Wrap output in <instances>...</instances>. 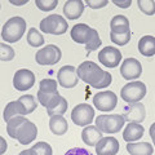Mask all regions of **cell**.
<instances>
[{
  "label": "cell",
  "instance_id": "30bf717a",
  "mask_svg": "<svg viewBox=\"0 0 155 155\" xmlns=\"http://www.w3.org/2000/svg\"><path fill=\"white\" fill-rule=\"evenodd\" d=\"M60 94L57 91V81L53 79H43L39 83V91H38V101L39 104L47 107L49 101L54 96Z\"/></svg>",
  "mask_w": 155,
  "mask_h": 155
},
{
  "label": "cell",
  "instance_id": "44dd1931",
  "mask_svg": "<svg viewBox=\"0 0 155 155\" xmlns=\"http://www.w3.org/2000/svg\"><path fill=\"white\" fill-rule=\"evenodd\" d=\"M81 138L88 146H96L97 142L102 138V132L96 125H87L81 132Z\"/></svg>",
  "mask_w": 155,
  "mask_h": 155
},
{
  "label": "cell",
  "instance_id": "f35d334b",
  "mask_svg": "<svg viewBox=\"0 0 155 155\" xmlns=\"http://www.w3.org/2000/svg\"><path fill=\"white\" fill-rule=\"evenodd\" d=\"M150 137H151V140H153V145L155 146V123H153L151 125H150Z\"/></svg>",
  "mask_w": 155,
  "mask_h": 155
},
{
  "label": "cell",
  "instance_id": "cb8c5ba5",
  "mask_svg": "<svg viewBox=\"0 0 155 155\" xmlns=\"http://www.w3.org/2000/svg\"><path fill=\"white\" fill-rule=\"evenodd\" d=\"M110 28H111V32H115V34H125L130 31L128 18L125 16H122V14L113 17L110 22Z\"/></svg>",
  "mask_w": 155,
  "mask_h": 155
},
{
  "label": "cell",
  "instance_id": "1f68e13d",
  "mask_svg": "<svg viewBox=\"0 0 155 155\" xmlns=\"http://www.w3.org/2000/svg\"><path fill=\"white\" fill-rule=\"evenodd\" d=\"M13 58H14V49L13 48L8 44L0 43V61L8 62V61H12Z\"/></svg>",
  "mask_w": 155,
  "mask_h": 155
},
{
  "label": "cell",
  "instance_id": "277c9868",
  "mask_svg": "<svg viewBox=\"0 0 155 155\" xmlns=\"http://www.w3.org/2000/svg\"><path fill=\"white\" fill-rule=\"evenodd\" d=\"M125 124L124 118L120 114H111V115H98L96 118V127L102 133L114 134L118 133Z\"/></svg>",
  "mask_w": 155,
  "mask_h": 155
},
{
  "label": "cell",
  "instance_id": "4dcf8cb0",
  "mask_svg": "<svg viewBox=\"0 0 155 155\" xmlns=\"http://www.w3.org/2000/svg\"><path fill=\"white\" fill-rule=\"evenodd\" d=\"M26 120L25 116H16V118H12L9 122L7 123V132L9 134V137H12L13 138V136L14 133H16V130L17 128L19 127V124L23 123Z\"/></svg>",
  "mask_w": 155,
  "mask_h": 155
},
{
  "label": "cell",
  "instance_id": "52a82bcc",
  "mask_svg": "<svg viewBox=\"0 0 155 155\" xmlns=\"http://www.w3.org/2000/svg\"><path fill=\"white\" fill-rule=\"evenodd\" d=\"M62 57L61 49L54 44H48L47 47L41 48L39 52H36L35 60L39 65L41 66H52L60 62Z\"/></svg>",
  "mask_w": 155,
  "mask_h": 155
},
{
  "label": "cell",
  "instance_id": "f1b7e54d",
  "mask_svg": "<svg viewBox=\"0 0 155 155\" xmlns=\"http://www.w3.org/2000/svg\"><path fill=\"white\" fill-rule=\"evenodd\" d=\"M137 5L140 11L145 13L146 16H153L155 14V2L154 0H138Z\"/></svg>",
  "mask_w": 155,
  "mask_h": 155
},
{
  "label": "cell",
  "instance_id": "7a4b0ae2",
  "mask_svg": "<svg viewBox=\"0 0 155 155\" xmlns=\"http://www.w3.org/2000/svg\"><path fill=\"white\" fill-rule=\"evenodd\" d=\"M71 39L75 43H79V44H85V51L87 53L94 52L96 49H98V47H101L102 41L98 36V32H97L94 28L89 27L85 23H78L74 27L71 28Z\"/></svg>",
  "mask_w": 155,
  "mask_h": 155
},
{
  "label": "cell",
  "instance_id": "3957f363",
  "mask_svg": "<svg viewBox=\"0 0 155 155\" xmlns=\"http://www.w3.org/2000/svg\"><path fill=\"white\" fill-rule=\"evenodd\" d=\"M26 31V21L22 17H12L4 23L2 38L4 41L16 43L19 41Z\"/></svg>",
  "mask_w": 155,
  "mask_h": 155
},
{
  "label": "cell",
  "instance_id": "9c48e42d",
  "mask_svg": "<svg viewBox=\"0 0 155 155\" xmlns=\"http://www.w3.org/2000/svg\"><path fill=\"white\" fill-rule=\"evenodd\" d=\"M38 136V128L32 122H30L28 119H26L23 123L19 124V127L17 128L16 133H14L13 138L21 145H30Z\"/></svg>",
  "mask_w": 155,
  "mask_h": 155
},
{
  "label": "cell",
  "instance_id": "603a6c76",
  "mask_svg": "<svg viewBox=\"0 0 155 155\" xmlns=\"http://www.w3.org/2000/svg\"><path fill=\"white\" fill-rule=\"evenodd\" d=\"M49 128L52 130V133H54L57 136H62L67 132L69 124H67V120L64 118V115H54V116H51L49 119Z\"/></svg>",
  "mask_w": 155,
  "mask_h": 155
},
{
  "label": "cell",
  "instance_id": "ab89813d",
  "mask_svg": "<svg viewBox=\"0 0 155 155\" xmlns=\"http://www.w3.org/2000/svg\"><path fill=\"white\" fill-rule=\"evenodd\" d=\"M18 155H38V154H36V151H35V150H34V149L31 147V149L23 150V151H21V153H19Z\"/></svg>",
  "mask_w": 155,
  "mask_h": 155
},
{
  "label": "cell",
  "instance_id": "484cf974",
  "mask_svg": "<svg viewBox=\"0 0 155 155\" xmlns=\"http://www.w3.org/2000/svg\"><path fill=\"white\" fill-rule=\"evenodd\" d=\"M129 155H153L154 147L149 142H129L127 145Z\"/></svg>",
  "mask_w": 155,
  "mask_h": 155
},
{
  "label": "cell",
  "instance_id": "2e32d148",
  "mask_svg": "<svg viewBox=\"0 0 155 155\" xmlns=\"http://www.w3.org/2000/svg\"><path fill=\"white\" fill-rule=\"evenodd\" d=\"M57 79H58V84L64 88H74L75 85L79 83V78L76 74V69L74 66H64L58 70L57 74Z\"/></svg>",
  "mask_w": 155,
  "mask_h": 155
},
{
  "label": "cell",
  "instance_id": "d6a6232c",
  "mask_svg": "<svg viewBox=\"0 0 155 155\" xmlns=\"http://www.w3.org/2000/svg\"><path fill=\"white\" fill-rule=\"evenodd\" d=\"M35 5L41 12H49L58 5V0H35Z\"/></svg>",
  "mask_w": 155,
  "mask_h": 155
},
{
  "label": "cell",
  "instance_id": "9a60e30c",
  "mask_svg": "<svg viewBox=\"0 0 155 155\" xmlns=\"http://www.w3.org/2000/svg\"><path fill=\"white\" fill-rule=\"evenodd\" d=\"M122 116L124 118L125 122H128V123L141 124L145 120V116H146V110H145V106L140 102L129 104L128 106L124 107Z\"/></svg>",
  "mask_w": 155,
  "mask_h": 155
},
{
  "label": "cell",
  "instance_id": "8992f818",
  "mask_svg": "<svg viewBox=\"0 0 155 155\" xmlns=\"http://www.w3.org/2000/svg\"><path fill=\"white\" fill-rule=\"evenodd\" d=\"M145 96H146V85H145L142 81L127 83L122 88V91H120V97H122L127 104L140 102Z\"/></svg>",
  "mask_w": 155,
  "mask_h": 155
},
{
  "label": "cell",
  "instance_id": "836d02e7",
  "mask_svg": "<svg viewBox=\"0 0 155 155\" xmlns=\"http://www.w3.org/2000/svg\"><path fill=\"white\" fill-rule=\"evenodd\" d=\"M32 149L36 151L38 155H53V150L51 147L49 143L47 142H36L35 145H32Z\"/></svg>",
  "mask_w": 155,
  "mask_h": 155
},
{
  "label": "cell",
  "instance_id": "f546056e",
  "mask_svg": "<svg viewBox=\"0 0 155 155\" xmlns=\"http://www.w3.org/2000/svg\"><path fill=\"white\" fill-rule=\"evenodd\" d=\"M110 39L111 41L115 43L116 45L123 47L125 44H128L130 40V31L125 32V34H115V32H110Z\"/></svg>",
  "mask_w": 155,
  "mask_h": 155
},
{
  "label": "cell",
  "instance_id": "e575fe53",
  "mask_svg": "<svg viewBox=\"0 0 155 155\" xmlns=\"http://www.w3.org/2000/svg\"><path fill=\"white\" fill-rule=\"evenodd\" d=\"M109 4L107 0H87V5L92 9H100Z\"/></svg>",
  "mask_w": 155,
  "mask_h": 155
},
{
  "label": "cell",
  "instance_id": "d590c367",
  "mask_svg": "<svg viewBox=\"0 0 155 155\" xmlns=\"http://www.w3.org/2000/svg\"><path fill=\"white\" fill-rule=\"evenodd\" d=\"M65 155H93V154L89 153L84 147H74V149H70Z\"/></svg>",
  "mask_w": 155,
  "mask_h": 155
},
{
  "label": "cell",
  "instance_id": "d6986e66",
  "mask_svg": "<svg viewBox=\"0 0 155 155\" xmlns=\"http://www.w3.org/2000/svg\"><path fill=\"white\" fill-rule=\"evenodd\" d=\"M84 12V3L81 0H67L64 5V14L67 19H78Z\"/></svg>",
  "mask_w": 155,
  "mask_h": 155
},
{
  "label": "cell",
  "instance_id": "7c38bea8",
  "mask_svg": "<svg viewBox=\"0 0 155 155\" xmlns=\"http://www.w3.org/2000/svg\"><path fill=\"white\" fill-rule=\"evenodd\" d=\"M35 84V75L27 69H21L16 71L13 76V87L19 92H25L32 88Z\"/></svg>",
  "mask_w": 155,
  "mask_h": 155
},
{
  "label": "cell",
  "instance_id": "74e56055",
  "mask_svg": "<svg viewBox=\"0 0 155 155\" xmlns=\"http://www.w3.org/2000/svg\"><path fill=\"white\" fill-rule=\"evenodd\" d=\"M7 149H8V143H7V141L2 137V136H0V155H3L4 153H5V151H7Z\"/></svg>",
  "mask_w": 155,
  "mask_h": 155
},
{
  "label": "cell",
  "instance_id": "6da1fadb",
  "mask_svg": "<svg viewBox=\"0 0 155 155\" xmlns=\"http://www.w3.org/2000/svg\"><path fill=\"white\" fill-rule=\"evenodd\" d=\"M76 74L78 78L83 80L84 83L97 89L109 87L111 84V80H113V76L110 72L104 71L96 62L92 61H85L83 64H80L76 70Z\"/></svg>",
  "mask_w": 155,
  "mask_h": 155
},
{
  "label": "cell",
  "instance_id": "4fadbf2b",
  "mask_svg": "<svg viewBox=\"0 0 155 155\" xmlns=\"http://www.w3.org/2000/svg\"><path fill=\"white\" fill-rule=\"evenodd\" d=\"M120 74L125 80H136L142 74L141 62L136 58H125L120 66Z\"/></svg>",
  "mask_w": 155,
  "mask_h": 155
},
{
  "label": "cell",
  "instance_id": "5bb4252c",
  "mask_svg": "<svg viewBox=\"0 0 155 155\" xmlns=\"http://www.w3.org/2000/svg\"><path fill=\"white\" fill-rule=\"evenodd\" d=\"M98 61L105 67L114 69L122 61V53L115 47H105L102 51L98 52Z\"/></svg>",
  "mask_w": 155,
  "mask_h": 155
},
{
  "label": "cell",
  "instance_id": "d4e9b609",
  "mask_svg": "<svg viewBox=\"0 0 155 155\" xmlns=\"http://www.w3.org/2000/svg\"><path fill=\"white\" fill-rule=\"evenodd\" d=\"M17 104L19 106V110H21V115L25 116L27 114H31L34 110L36 109V100L32 94H25L21 96L17 100Z\"/></svg>",
  "mask_w": 155,
  "mask_h": 155
},
{
  "label": "cell",
  "instance_id": "8d00e7d4",
  "mask_svg": "<svg viewBox=\"0 0 155 155\" xmlns=\"http://www.w3.org/2000/svg\"><path fill=\"white\" fill-rule=\"evenodd\" d=\"M113 3L115 4L116 7H119V8H129L130 7V4H132V0H125V2H118V0H113Z\"/></svg>",
  "mask_w": 155,
  "mask_h": 155
},
{
  "label": "cell",
  "instance_id": "ba28073f",
  "mask_svg": "<svg viewBox=\"0 0 155 155\" xmlns=\"http://www.w3.org/2000/svg\"><path fill=\"white\" fill-rule=\"evenodd\" d=\"M71 119L79 127H87L94 119V110L88 104H79L71 113Z\"/></svg>",
  "mask_w": 155,
  "mask_h": 155
},
{
  "label": "cell",
  "instance_id": "ac0fdd59",
  "mask_svg": "<svg viewBox=\"0 0 155 155\" xmlns=\"http://www.w3.org/2000/svg\"><path fill=\"white\" fill-rule=\"evenodd\" d=\"M67 107H69V104L65 97H62L61 94L54 96L53 98L49 101V104L47 105V114L49 116H54V115H64Z\"/></svg>",
  "mask_w": 155,
  "mask_h": 155
},
{
  "label": "cell",
  "instance_id": "7402d4cb",
  "mask_svg": "<svg viewBox=\"0 0 155 155\" xmlns=\"http://www.w3.org/2000/svg\"><path fill=\"white\" fill-rule=\"evenodd\" d=\"M138 52L145 57L155 56V38L151 35H145L138 41Z\"/></svg>",
  "mask_w": 155,
  "mask_h": 155
},
{
  "label": "cell",
  "instance_id": "4316f807",
  "mask_svg": "<svg viewBox=\"0 0 155 155\" xmlns=\"http://www.w3.org/2000/svg\"><path fill=\"white\" fill-rule=\"evenodd\" d=\"M16 116H22L21 115V110H19V106L17 104V101H12V102H9L5 106V109H4L3 118L8 123L12 118H16Z\"/></svg>",
  "mask_w": 155,
  "mask_h": 155
},
{
  "label": "cell",
  "instance_id": "e0dca14e",
  "mask_svg": "<svg viewBox=\"0 0 155 155\" xmlns=\"http://www.w3.org/2000/svg\"><path fill=\"white\" fill-rule=\"evenodd\" d=\"M119 141L115 137H102L96 145L97 155H116L119 153Z\"/></svg>",
  "mask_w": 155,
  "mask_h": 155
},
{
  "label": "cell",
  "instance_id": "83f0119b",
  "mask_svg": "<svg viewBox=\"0 0 155 155\" xmlns=\"http://www.w3.org/2000/svg\"><path fill=\"white\" fill-rule=\"evenodd\" d=\"M27 43L31 47H41L44 44V38L40 32H39L35 27H31L27 32Z\"/></svg>",
  "mask_w": 155,
  "mask_h": 155
},
{
  "label": "cell",
  "instance_id": "ffe728a7",
  "mask_svg": "<svg viewBox=\"0 0 155 155\" xmlns=\"http://www.w3.org/2000/svg\"><path fill=\"white\" fill-rule=\"evenodd\" d=\"M145 133V128L142 127V124L138 123H129L127 124L124 132H123V138L125 142H134L140 140Z\"/></svg>",
  "mask_w": 155,
  "mask_h": 155
},
{
  "label": "cell",
  "instance_id": "60d3db41",
  "mask_svg": "<svg viewBox=\"0 0 155 155\" xmlns=\"http://www.w3.org/2000/svg\"><path fill=\"white\" fill-rule=\"evenodd\" d=\"M11 2V4H13V5H25V4H27L28 0H23V2H16V0H9Z\"/></svg>",
  "mask_w": 155,
  "mask_h": 155
},
{
  "label": "cell",
  "instance_id": "5b68a950",
  "mask_svg": "<svg viewBox=\"0 0 155 155\" xmlns=\"http://www.w3.org/2000/svg\"><path fill=\"white\" fill-rule=\"evenodd\" d=\"M69 28L66 19L60 14H51L40 21V31L52 35H62Z\"/></svg>",
  "mask_w": 155,
  "mask_h": 155
},
{
  "label": "cell",
  "instance_id": "8fae6325",
  "mask_svg": "<svg viewBox=\"0 0 155 155\" xmlns=\"http://www.w3.org/2000/svg\"><path fill=\"white\" fill-rule=\"evenodd\" d=\"M93 104L100 111H113L118 104V97L111 91L98 92L93 96Z\"/></svg>",
  "mask_w": 155,
  "mask_h": 155
}]
</instances>
